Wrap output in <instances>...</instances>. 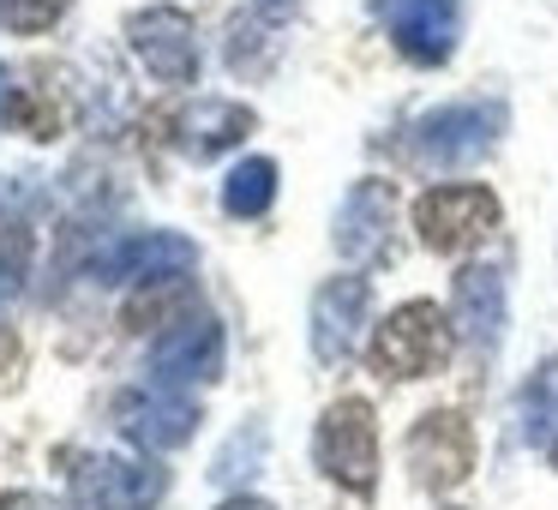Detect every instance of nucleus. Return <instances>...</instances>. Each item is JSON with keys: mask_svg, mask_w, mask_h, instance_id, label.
<instances>
[{"mask_svg": "<svg viewBox=\"0 0 558 510\" xmlns=\"http://www.w3.org/2000/svg\"><path fill=\"white\" fill-rule=\"evenodd\" d=\"M450 342H457V337H450V313H445V306L402 301L397 313L373 330L366 361H373L378 378H433V373H445Z\"/></svg>", "mask_w": 558, "mask_h": 510, "instance_id": "nucleus-1", "label": "nucleus"}, {"mask_svg": "<svg viewBox=\"0 0 558 510\" xmlns=\"http://www.w3.org/2000/svg\"><path fill=\"white\" fill-rule=\"evenodd\" d=\"M313 462L325 481H337L342 493L366 498L378 486V421L366 397H337L318 414L313 433Z\"/></svg>", "mask_w": 558, "mask_h": 510, "instance_id": "nucleus-2", "label": "nucleus"}, {"mask_svg": "<svg viewBox=\"0 0 558 510\" xmlns=\"http://www.w3.org/2000/svg\"><path fill=\"white\" fill-rule=\"evenodd\" d=\"M402 462H409V481L421 493H457L474 474V426L462 409H426L421 421L409 426V445H402Z\"/></svg>", "mask_w": 558, "mask_h": 510, "instance_id": "nucleus-3", "label": "nucleus"}, {"mask_svg": "<svg viewBox=\"0 0 558 510\" xmlns=\"http://www.w3.org/2000/svg\"><path fill=\"white\" fill-rule=\"evenodd\" d=\"M414 229L433 253H469L498 229V198L486 186H433L414 205Z\"/></svg>", "mask_w": 558, "mask_h": 510, "instance_id": "nucleus-4", "label": "nucleus"}, {"mask_svg": "<svg viewBox=\"0 0 558 510\" xmlns=\"http://www.w3.org/2000/svg\"><path fill=\"white\" fill-rule=\"evenodd\" d=\"M390 31L409 61H445L457 42V0H390Z\"/></svg>", "mask_w": 558, "mask_h": 510, "instance_id": "nucleus-5", "label": "nucleus"}, {"mask_svg": "<svg viewBox=\"0 0 558 510\" xmlns=\"http://www.w3.org/2000/svg\"><path fill=\"white\" fill-rule=\"evenodd\" d=\"M73 493L97 510H138L162 493V474H145V469L114 462V457H90L85 469H73Z\"/></svg>", "mask_w": 558, "mask_h": 510, "instance_id": "nucleus-6", "label": "nucleus"}, {"mask_svg": "<svg viewBox=\"0 0 558 510\" xmlns=\"http://www.w3.org/2000/svg\"><path fill=\"white\" fill-rule=\"evenodd\" d=\"M133 49H138V61H145L150 73H162V78L193 73V25H186L181 13H169V7L133 19Z\"/></svg>", "mask_w": 558, "mask_h": 510, "instance_id": "nucleus-7", "label": "nucleus"}, {"mask_svg": "<svg viewBox=\"0 0 558 510\" xmlns=\"http://www.w3.org/2000/svg\"><path fill=\"white\" fill-rule=\"evenodd\" d=\"M361 313H366V282L361 277H342V282H330L325 294H318V325H313V349H318V361H342V354L354 349V325H361Z\"/></svg>", "mask_w": 558, "mask_h": 510, "instance_id": "nucleus-8", "label": "nucleus"}, {"mask_svg": "<svg viewBox=\"0 0 558 510\" xmlns=\"http://www.w3.org/2000/svg\"><path fill=\"white\" fill-rule=\"evenodd\" d=\"M457 313L474 337H498V277L493 270H462L457 282Z\"/></svg>", "mask_w": 558, "mask_h": 510, "instance_id": "nucleus-9", "label": "nucleus"}, {"mask_svg": "<svg viewBox=\"0 0 558 510\" xmlns=\"http://www.w3.org/2000/svg\"><path fill=\"white\" fill-rule=\"evenodd\" d=\"M270 186H277V169H270V162H246L229 186V210L234 217H258V210L270 205Z\"/></svg>", "mask_w": 558, "mask_h": 510, "instance_id": "nucleus-10", "label": "nucleus"}, {"mask_svg": "<svg viewBox=\"0 0 558 510\" xmlns=\"http://www.w3.org/2000/svg\"><path fill=\"white\" fill-rule=\"evenodd\" d=\"M66 13V0H0V25L31 37V31H49Z\"/></svg>", "mask_w": 558, "mask_h": 510, "instance_id": "nucleus-11", "label": "nucleus"}, {"mask_svg": "<svg viewBox=\"0 0 558 510\" xmlns=\"http://www.w3.org/2000/svg\"><path fill=\"white\" fill-rule=\"evenodd\" d=\"M25 265H31V234L19 222H0V289H19Z\"/></svg>", "mask_w": 558, "mask_h": 510, "instance_id": "nucleus-12", "label": "nucleus"}, {"mask_svg": "<svg viewBox=\"0 0 558 510\" xmlns=\"http://www.w3.org/2000/svg\"><path fill=\"white\" fill-rule=\"evenodd\" d=\"M217 510H277V505H265V498H222Z\"/></svg>", "mask_w": 558, "mask_h": 510, "instance_id": "nucleus-13", "label": "nucleus"}, {"mask_svg": "<svg viewBox=\"0 0 558 510\" xmlns=\"http://www.w3.org/2000/svg\"><path fill=\"white\" fill-rule=\"evenodd\" d=\"M450 510H462V505H450Z\"/></svg>", "mask_w": 558, "mask_h": 510, "instance_id": "nucleus-14", "label": "nucleus"}]
</instances>
